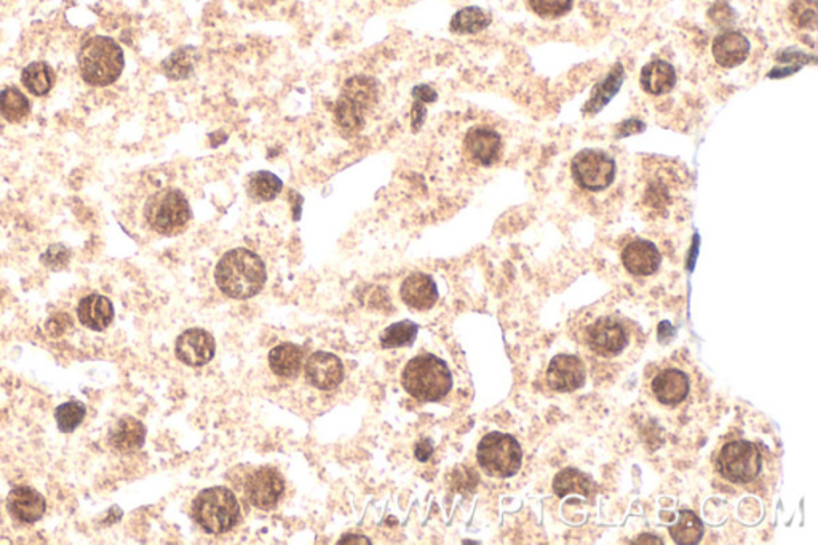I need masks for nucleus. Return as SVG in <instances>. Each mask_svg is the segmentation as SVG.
<instances>
[{
	"label": "nucleus",
	"mask_w": 818,
	"mask_h": 545,
	"mask_svg": "<svg viewBox=\"0 0 818 545\" xmlns=\"http://www.w3.org/2000/svg\"><path fill=\"white\" fill-rule=\"evenodd\" d=\"M574 339L585 356L603 368L635 362L643 347L641 328L618 310H593L576 320Z\"/></svg>",
	"instance_id": "obj_1"
},
{
	"label": "nucleus",
	"mask_w": 818,
	"mask_h": 545,
	"mask_svg": "<svg viewBox=\"0 0 818 545\" xmlns=\"http://www.w3.org/2000/svg\"><path fill=\"white\" fill-rule=\"evenodd\" d=\"M713 462L714 470L722 482L751 493L766 490L776 476V462L767 448L740 437L722 441Z\"/></svg>",
	"instance_id": "obj_2"
},
{
	"label": "nucleus",
	"mask_w": 818,
	"mask_h": 545,
	"mask_svg": "<svg viewBox=\"0 0 818 545\" xmlns=\"http://www.w3.org/2000/svg\"><path fill=\"white\" fill-rule=\"evenodd\" d=\"M215 280L222 293L232 300H250L263 290L267 272L256 253L234 248L219 259Z\"/></svg>",
	"instance_id": "obj_3"
},
{
	"label": "nucleus",
	"mask_w": 818,
	"mask_h": 545,
	"mask_svg": "<svg viewBox=\"0 0 818 545\" xmlns=\"http://www.w3.org/2000/svg\"><path fill=\"white\" fill-rule=\"evenodd\" d=\"M379 103V84L369 76L347 79L334 105L336 125L344 136L361 134Z\"/></svg>",
	"instance_id": "obj_4"
},
{
	"label": "nucleus",
	"mask_w": 818,
	"mask_h": 545,
	"mask_svg": "<svg viewBox=\"0 0 818 545\" xmlns=\"http://www.w3.org/2000/svg\"><path fill=\"white\" fill-rule=\"evenodd\" d=\"M143 219L149 231L173 237L188 229L192 210L188 197L174 186H160L147 196L143 205Z\"/></svg>",
	"instance_id": "obj_5"
},
{
	"label": "nucleus",
	"mask_w": 818,
	"mask_h": 545,
	"mask_svg": "<svg viewBox=\"0 0 818 545\" xmlns=\"http://www.w3.org/2000/svg\"><path fill=\"white\" fill-rule=\"evenodd\" d=\"M80 76L93 87L114 84L125 66L124 50L111 37L97 35L85 41L77 55Z\"/></svg>",
	"instance_id": "obj_6"
},
{
	"label": "nucleus",
	"mask_w": 818,
	"mask_h": 545,
	"mask_svg": "<svg viewBox=\"0 0 818 545\" xmlns=\"http://www.w3.org/2000/svg\"><path fill=\"white\" fill-rule=\"evenodd\" d=\"M646 392L657 405L678 410L687 405L693 393V376L687 366L674 358L652 365L646 373Z\"/></svg>",
	"instance_id": "obj_7"
},
{
	"label": "nucleus",
	"mask_w": 818,
	"mask_h": 545,
	"mask_svg": "<svg viewBox=\"0 0 818 545\" xmlns=\"http://www.w3.org/2000/svg\"><path fill=\"white\" fill-rule=\"evenodd\" d=\"M402 384L416 400L440 402L451 391V371L438 356H414L403 370Z\"/></svg>",
	"instance_id": "obj_8"
},
{
	"label": "nucleus",
	"mask_w": 818,
	"mask_h": 545,
	"mask_svg": "<svg viewBox=\"0 0 818 545\" xmlns=\"http://www.w3.org/2000/svg\"><path fill=\"white\" fill-rule=\"evenodd\" d=\"M192 515L203 531L224 534L240 522V505L232 491L224 486H213L195 497Z\"/></svg>",
	"instance_id": "obj_9"
},
{
	"label": "nucleus",
	"mask_w": 818,
	"mask_h": 545,
	"mask_svg": "<svg viewBox=\"0 0 818 545\" xmlns=\"http://www.w3.org/2000/svg\"><path fill=\"white\" fill-rule=\"evenodd\" d=\"M477 459L488 476L508 478L520 470L523 449L512 435L493 432L479 441Z\"/></svg>",
	"instance_id": "obj_10"
},
{
	"label": "nucleus",
	"mask_w": 818,
	"mask_h": 545,
	"mask_svg": "<svg viewBox=\"0 0 818 545\" xmlns=\"http://www.w3.org/2000/svg\"><path fill=\"white\" fill-rule=\"evenodd\" d=\"M572 178L579 188L590 192L608 189L616 178V162L598 149H583L571 162Z\"/></svg>",
	"instance_id": "obj_11"
},
{
	"label": "nucleus",
	"mask_w": 818,
	"mask_h": 545,
	"mask_svg": "<svg viewBox=\"0 0 818 545\" xmlns=\"http://www.w3.org/2000/svg\"><path fill=\"white\" fill-rule=\"evenodd\" d=\"M284 493V476L269 466L253 468L245 480V496L259 511L275 509Z\"/></svg>",
	"instance_id": "obj_12"
},
{
	"label": "nucleus",
	"mask_w": 818,
	"mask_h": 545,
	"mask_svg": "<svg viewBox=\"0 0 818 545\" xmlns=\"http://www.w3.org/2000/svg\"><path fill=\"white\" fill-rule=\"evenodd\" d=\"M502 151L504 143L500 134L489 126H473L465 134V157L479 167H493L502 157Z\"/></svg>",
	"instance_id": "obj_13"
},
{
	"label": "nucleus",
	"mask_w": 818,
	"mask_h": 545,
	"mask_svg": "<svg viewBox=\"0 0 818 545\" xmlns=\"http://www.w3.org/2000/svg\"><path fill=\"white\" fill-rule=\"evenodd\" d=\"M587 365L581 356H553L545 371V384L553 392H574L581 389L587 381Z\"/></svg>",
	"instance_id": "obj_14"
},
{
	"label": "nucleus",
	"mask_w": 818,
	"mask_h": 545,
	"mask_svg": "<svg viewBox=\"0 0 818 545\" xmlns=\"http://www.w3.org/2000/svg\"><path fill=\"white\" fill-rule=\"evenodd\" d=\"M305 379L320 391H333L344 379V366L339 356L330 352H315L307 358Z\"/></svg>",
	"instance_id": "obj_15"
},
{
	"label": "nucleus",
	"mask_w": 818,
	"mask_h": 545,
	"mask_svg": "<svg viewBox=\"0 0 818 545\" xmlns=\"http://www.w3.org/2000/svg\"><path fill=\"white\" fill-rule=\"evenodd\" d=\"M215 352V339L205 329H188L176 341V356L188 366L209 364Z\"/></svg>",
	"instance_id": "obj_16"
},
{
	"label": "nucleus",
	"mask_w": 818,
	"mask_h": 545,
	"mask_svg": "<svg viewBox=\"0 0 818 545\" xmlns=\"http://www.w3.org/2000/svg\"><path fill=\"white\" fill-rule=\"evenodd\" d=\"M402 300L409 309L413 310H429L435 306L438 300L437 283L433 282L431 275L423 272L409 273L406 279L403 280Z\"/></svg>",
	"instance_id": "obj_17"
},
{
	"label": "nucleus",
	"mask_w": 818,
	"mask_h": 545,
	"mask_svg": "<svg viewBox=\"0 0 818 545\" xmlns=\"http://www.w3.org/2000/svg\"><path fill=\"white\" fill-rule=\"evenodd\" d=\"M7 507L10 515L22 522L31 524L39 522L45 513L47 503L39 491L31 486H18L10 491L7 499Z\"/></svg>",
	"instance_id": "obj_18"
},
{
	"label": "nucleus",
	"mask_w": 818,
	"mask_h": 545,
	"mask_svg": "<svg viewBox=\"0 0 818 545\" xmlns=\"http://www.w3.org/2000/svg\"><path fill=\"white\" fill-rule=\"evenodd\" d=\"M625 269L633 275L647 277L659 271L662 256L657 246L647 240H635L625 246L622 252Z\"/></svg>",
	"instance_id": "obj_19"
},
{
	"label": "nucleus",
	"mask_w": 818,
	"mask_h": 545,
	"mask_svg": "<svg viewBox=\"0 0 818 545\" xmlns=\"http://www.w3.org/2000/svg\"><path fill=\"white\" fill-rule=\"evenodd\" d=\"M749 41L739 31H726L713 41V56L721 68H735L748 58Z\"/></svg>",
	"instance_id": "obj_20"
},
{
	"label": "nucleus",
	"mask_w": 818,
	"mask_h": 545,
	"mask_svg": "<svg viewBox=\"0 0 818 545\" xmlns=\"http://www.w3.org/2000/svg\"><path fill=\"white\" fill-rule=\"evenodd\" d=\"M77 317L87 328L103 331L114 320V306L103 294H88L79 302Z\"/></svg>",
	"instance_id": "obj_21"
},
{
	"label": "nucleus",
	"mask_w": 818,
	"mask_h": 545,
	"mask_svg": "<svg viewBox=\"0 0 818 545\" xmlns=\"http://www.w3.org/2000/svg\"><path fill=\"white\" fill-rule=\"evenodd\" d=\"M146 440V427L133 416H124L109 432V443L120 453H133L143 448Z\"/></svg>",
	"instance_id": "obj_22"
},
{
	"label": "nucleus",
	"mask_w": 818,
	"mask_h": 545,
	"mask_svg": "<svg viewBox=\"0 0 818 545\" xmlns=\"http://www.w3.org/2000/svg\"><path fill=\"white\" fill-rule=\"evenodd\" d=\"M676 84V70L672 64L655 60L641 70V85L649 95H665Z\"/></svg>",
	"instance_id": "obj_23"
},
{
	"label": "nucleus",
	"mask_w": 818,
	"mask_h": 545,
	"mask_svg": "<svg viewBox=\"0 0 818 545\" xmlns=\"http://www.w3.org/2000/svg\"><path fill=\"white\" fill-rule=\"evenodd\" d=\"M304 365V352L296 344H280L269 354V366L280 378H296Z\"/></svg>",
	"instance_id": "obj_24"
},
{
	"label": "nucleus",
	"mask_w": 818,
	"mask_h": 545,
	"mask_svg": "<svg viewBox=\"0 0 818 545\" xmlns=\"http://www.w3.org/2000/svg\"><path fill=\"white\" fill-rule=\"evenodd\" d=\"M22 80L29 93H33L35 97H43L53 88L56 74L49 63L35 61L24 68Z\"/></svg>",
	"instance_id": "obj_25"
},
{
	"label": "nucleus",
	"mask_w": 818,
	"mask_h": 545,
	"mask_svg": "<svg viewBox=\"0 0 818 545\" xmlns=\"http://www.w3.org/2000/svg\"><path fill=\"white\" fill-rule=\"evenodd\" d=\"M282 189L284 182L271 171H255L248 176L246 192L255 202H271Z\"/></svg>",
	"instance_id": "obj_26"
},
{
	"label": "nucleus",
	"mask_w": 818,
	"mask_h": 545,
	"mask_svg": "<svg viewBox=\"0 0 818 545\" xmlns=\"http://www.w3.org/2000/svg\"><path fill=\"white\" fill-rule=\"evenodd\" d=\"M491 24V16L479 7H465L452 16L451 31L456 34H477Z\"/></svg>",
	"instance_id": "obj_27"
},
{
	"label": "nucleus",
	"mask_w": 818,
	"mask_h": 545,
	"mask_svg": "<svg viewBox=\"0 0 818 545\" xmlns=\"http://www.w3.org/2000/svg\"><path fill=\"white\" fill-rule=\"evenodd\" d=\"M593 483L589 476H583L582 472L574 470V468H566L556 476L553 482V491L558 496L562 497L571 493H577L582 496H591L593 493Z\"/></svg>",
	"instance_id": "obj_28"
},
{
	"label": "nucleus",
	"mask_w": 818,
	"mask_h": 545,
	"mask_svg": "<svg viewBox=\"0 0 818 545\" xmlns=\"http://www.w3.org/2000/svg\"><path fill=\"white\" fill-rule=\"evenodd\" d=\"M31 111V105L26 95L14 87H8L0 91V115L7 122H22Z\"/></svg>",
	"instance_id": "obj_29"
},
{
	"label": "nucleus",
	"mask_w": 818,
	"mask_h": 545,
	"mask_svg": "<svg viewBox=\"0 0 818 545\" xmlns=\"http://www.w3.org/2000/svg\"><path fill=\"white\" fill-rule=\"evenodd\" d=\"M670 534L676 544H697L703 536V524L693 512L681 511L680 520L670 526Z\"/></svg>",
	"instance_id": "obj_30"
},
{
	"label": "nucleus",
	"mask_w": 818,
	"mask_h": 545,
	"mask_svg": "<svg viewBox=\"0 0 818 545\" xmlns=\"http://www.w3.org/2000/svg\"><path fill=\"white\" fill-rule=\"evenodd\" d=\"M419 327L416 323L404 322L394 323L388 328L384 329L381 335L382 347L386 349H398V347H406L414 343Z\"/></svg>",
	"instance_id": "obj_31"
},
{
	"label": "nucleus",
	"mask_w": 818,
	"mask_h": 545,
	"mask_svg": "<svg viewBox=\"0 0 818 545\" xmlns=\"http://www.w3.org/2000/svg\"><path fill=\"white\" fill-rule=\"evenodd\" d=\"M87 408L82 402H68L58 406L55 412L56 424L63 434H72L84 422Z\"/></svg>",
	"instance_id": "obj_32"
},
{
	"label": "nucleus",
	"mask_w": 818,
	"mask_h": 545,
	"mask_svg": "<svg viewBox=\"0 0 818 545\" xmlns=\"http://www.w3.org/2000/svg\"><path fill=\"white\" fill-rule=\"evenodd\" d=\"M790 20L796 28H817V0H795L790 7Z\"/></svg>",
	"instance_id": "obj_33"
},
{
	"label": "nucleus",
	"mask_w": 818,
	"mask_h": 545,
	"mask_svg": "<svg viewBox=\"0 0 818 545\" xmlns=\"http://www.w3.org/2000/svg\"><path fill=\"white\" fill-rule=\"evenodd\" d=\"M188 51L189 50L186 49L178 50L163 63V70L168 78L174 79V80L188 78L189 72L192 70V61H191Z\"/></svg>",
	"instance_id": "obj_34"
},
{
	"label": "nucleus",
	"mask_w": 818,
	"mask_h": 545,
	"mask_svg": "<svg viewBox=\"0 0 818 545\" xmlns=\"http://www.w3.org/2000/svg\"><path fill=\"white\" fill-rule=\"evenodd\" d=\"M529 7L542 18H560L572 8L574 0H527Z\"/></svg>",
	"instance_id": "obj_35"
},
{
	"label": "nucleus",
	"mask_w": 818,
	"mask_h": 545,
	"mask_svg": "<svg viewBox=\"0 0 818 545\" xmlns=\"http://www.w3.org/2000/svg\"><path fill=\"white\" fill-rule=\"evenodd\" d=\"M70 253L64 245H51L42 254V263L45 266L60 271L70 263Z\"/></svg>",
	"instance_id": "obj_36"
},
{
	"label": "nucleus",
	"mask_w": 818,
	"mask_h": 545,
	"mask_svg": "<svg viewBox=\"0 0 818 545\" xmlns=\"http://www.w3.org/2000/svg\"><path fill=\"white\" fill-rule=\"evenodd\" d=\"M70 327H72V319H70V315L64 314V312L51 315L49 322L45 325L50 336H53V337H60L64 333H68V329H70Z\"/></svg>",
	"instance_id": "obj_37"
},
{
	"label": "nucleus",
	"mask_w": 818,
	"mask_h": 545,
	"mask_svg": "<svg viewBox=\"0 0 818 545\" xmlns=\"http://www.w3.org/2000/svg\"><path fill=\"white\" fill-rule=\"evenodd\" d=\"M710 18L714 20V23L718 24H729L734 20V12L730 10V7L724 5V4H720V5H714L711 10H710Z\"/></svg>",
	"instance_id": "obj_38"
},
{
	"label": "nucleus",
	"mask_w": 818,
	"mask_h": 545,
	"mask_svg": "<svg viewBox=\"0 0 818 545\" xmlns=\"http://www.w3.org/2000/svg\"><path fill=\"white\" fill-rule=\"evenodd\" d=\"M413 97L416 101H421V103H435L438 99L437 91L433 90L429 85H419L414 90H413Z\"/></svg>",
	"instance_id": "obj_39"
},
{
	"label": "nucleus",
	"mask_w": 818,
	"mask_h": 545,
	"mask_svg": "<svg viewBox=\"0 0 818 545\" xmlns=\"http://www.w3.org/2000/svg\"><path fill=\"white\" fill-rule=\"evenodd\" d=\"M425 115H427V107H425L421 101H416V99H414V106H413V112H411V117H413V130H414V132H417V130L423 126Z\"/></svg>",
	"instance_id": "obj_40"
},
{
	"label": "nucleus",
	"mask_w": 818,
	"mask_h": 545,
	"mask_svg": "<svg viewBox=\"0 0 818 545\" xmlns=\"http://www.w3.org/2000/svg\"><path fill=\"white\" fill-rule=\"evenodd\" d=\"M433 453V448L429 440H423L416 448V457L421 462H425Z\"/></svg>",
	"instance_id": "obj_41"
}]
</instances>
